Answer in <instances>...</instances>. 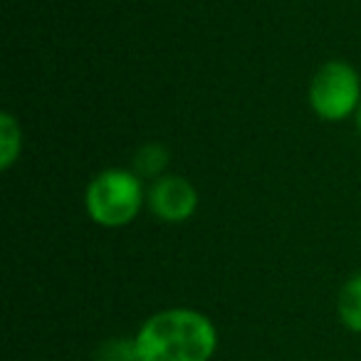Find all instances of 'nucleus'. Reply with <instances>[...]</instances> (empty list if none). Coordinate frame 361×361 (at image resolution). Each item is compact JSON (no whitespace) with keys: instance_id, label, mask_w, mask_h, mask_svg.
I'll list each match as a JSON object with an SVG mask.
<instances>
[{"instance_id":"nucleus-1","label":"nucleus","mask_w":361,"mask_h":361,"mask_svg":"<svg viewBox=\"0 0 361 361\" xmlns=\"http://www.w3.org/2000/svg\"><path fill=\"white\" fill-rule=\"evenodd\" d=\"M141 361H208L216 354L218 331L196 310H164L149 317L134 336Z\"/></svg>"},{"instance_id":"nucleus-2","label":"nucleus","mask_w":361,"mask_h":361,"mask_svg":"<svg viewBox=\"0 0 361 361\" xmlns=\"http://www.w3.org/2000/svg\"><path fill=\"white\" fill-rule=\"evenodd\" d=\"M87 213L104 228H119L131 223L141 211L144 188L134 171L109 169L94 176L87 188Z\"/></svg>"},{"instance_id":"nucleus-3","label":"nucleus","mask_w":361,"mask_h":361,"mask_svg":"<svg viewBox=\"0 0 361 361\" xmlns=\"http://www.w3.org/2000/svg\"><path fill=\"white\" fill-rule=\"evenodd\" d=\"M361 104L359 72L349 62L331 60L314 72L310 82V106L326 121H341Z\"/></svg>"},{"instance_id":"nucleus-4","label":"nucleus","mask_w":361,"mask_h":361,"mask_svg":"<svg viewBox=\"0 0 361 361\" xmlns=\"http://www.w3.org/2000/svg\"><path fill=\"white\" fill-rule=\"evenodd\" d=\"M149 206L161 221L183 223L196 213L198 191L183 176H161L149 191Z\"/></svg>"},{"instance_id":"nucleus-5","label":"nucleus","mask_w":361,"mask_h":361,"mask_svg":"<svg viewBox=\"0 0 361 361\" xmlns=\"http://www.w3.org/2000/svg\"><path fill=\"white\" fill-rule=\"evenodd\" d=\"M336 310L346 329L361 334V272L344 282L336 300Z\"/></svg>"},{"instance_id":"nucleus-6","label":"nucleus","mask_w":361,"mask_h":361,"mask_svg":"<svg viewBox=\"0 0 361 361\" xmlns=\"http://www.w3.org/2000/svg\"><path fill=\"white\" fill-rule=\"evenodd\" d=\"M23 149V129L16 116L3 111L0 114V169L8 171L18 161Z\"/></svg>"},{"instance_id":"nucleus-7","label":"nucleus","mask_w":361,"mask_h":361,"mask_svg":"<svg viewBox=\"0 0 361 361\" xmlns=\"http://www.w3.org/2000/svg\"><path fill=\"white\" fill-rule=\"evenodd\" d=\"M169 166V151L164 144H146L136 151L134 159V173L144 178H161Z\"/></svg>"},{"instance_id":"nucleus-8","label":"nucleus","mask_w":361,"mask_h":361,"mask_svg":"<svg viewBox=\"0 0 361 361\" xmlns=\"http://www.w3.org/2000/svg\"><path fill=\"white\" fill-rule=\"evenodd\" d=\"M94 361H141L134 339H109L97 349Z\"/></svg>"},{"instance_id":"nucleus-9","label":"nucleus","mask_w":361,"mask_h":361,"mask_svg":"<svg viewBox=\"0 0 361 361\" xmlns=\"http://www.w3.org/2000/svg\"><path fill=\"white\" fill-rule=\"evenodd\" d=\"M356 121H359V129H361V104H359V109H356Z\"/></svg>"}]
</instances>
